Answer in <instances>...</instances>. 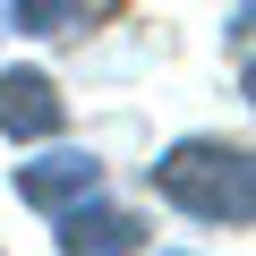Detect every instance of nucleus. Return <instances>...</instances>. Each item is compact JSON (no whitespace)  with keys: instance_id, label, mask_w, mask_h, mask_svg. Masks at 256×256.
Returning a JSON list of instances; mask_svg holds the SVG:
<instances>
[{"instance_id":"39448f33","label":"nucleus","mask_w":256,"mask_h":256,"mask_svg":"<svg viewBox=\"0 0 256 256\" xmlns=\"http://www.w3.org/2000/svg\"><path fill=\"white\" fill-rule=\"evenodd\" d=\"M68 9H77V0H9V18H18L26 34H60V26H68Z\"/></svg>"},{"instance_id":"f03ea898","label":"nucleus","mask_w":256,"mask_h":256,"mask_svg":"<svg viewBox=\"0 0 256 256\" xmlns=\"http://www.w3.org/2000/svg\"><path fill=\"white\" fill-rule=\"evenodd\" d=\"M102 188V162L94 154H52V162H26L18 171V196L34 205V214H60V205H77V196H94Z\"/></svg>"},{"instance_id":"20e7f679","label":"nucleus","mask_w":256,"mask_h":256,"mask_svg":"<svg viewBox=\"0 0 256 256\" xmlns=\"http://www.w3.org/2000/svg\"><path fill=\"white\" fill-rule=\"evenodd\" d=\"M60 248H146V222L137 214H111V205L86 214V196H77V214L60 205Z\"/></svg>"},{"instance_id":"f257e3e1","label":"nucleus","mask_w":256,"mask_h":256,"mask_svg":"<svg viewBox=\"0 0 256 256\" xmlns=\"http://www.w3.org/2000/svg\"><path fill=\"white\" fill-rule=\"evenodd\" d=\"M154 188L171 205H188L196 222H248L256 214V171L239 146H214V137H188L154 162Z\"/></svg>"},{"instance_id":"7ed1b4c3","label":"nucleus","mask_w":256,"mask_h":256,"mask_svg":"<svg viewBox=\"0 0 256 256\" xmlns=\"http://www.w3.org/2000/svg\"><path fill=\"white\" fill-rule=\"evenodd\" d=\"M0 128H9V137H52V128H60L52 77H34V68H9V77H0Z\"/></svg>"}]
</instances>
